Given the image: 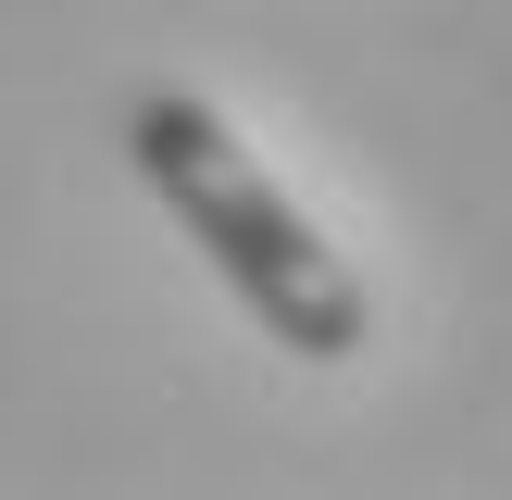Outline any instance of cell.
<instances>
[{
    "mask_svg": "<svg viewBox=\"0 0 512 500\" xmlns=\"http://www.w3.org/2000/svg\"><path fill=\"white\" fill-rule=\"evenodd\" d=\"M125 163L163 188V213L188 225L200 250H213V275L250 300V325H263L275 350H300V363H350V350H363V325H375L363 275L313 238V213L238 150V125H225L213 100L150 88L138 113H125Z\"/></svg>",
    "mask_w": 512,
    "mask_h": 500,
    "instance_id": "1",
    "label": "cell"
}]
</instances>
